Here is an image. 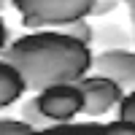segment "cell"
<instances>
[{"mask_svg": "<svg viewBox=\"0 0 135 135\" xmlns=\"http://www.w3.org/2000/svg\"><path fill=\"white\" fill-rule=\"evenodd\" d=\"M0 60L22 76L27 92H41L54 84H76L86 76L92 49L57 30H35L14 38L0 51Z\"/></svg>", "mask_w": 135, "mask_h": 135, "instance_id": "cell-1", "label": "cell"}, {"mask_svg": "<svg viewBox=\"0 0 135 135\" xmlns=\"http://www.w3.org/2000/svg\"><path fill=\"white\" fill-rule=\"evenodd\" d=\"M11 6L19 11L22 27L30 32L60 27L76 19H86L92 0H11Z\"/></svg>", "mask_w": 135, "mask_h": 135, "instance_id": "cell-2", "label": "cell"}, {"mask_svg": "<svg viewBox=\"0 0 135 135\" xmlns=\"http://www.w3.org/2000/svg\"><path fill=\"white\" fill-rule=\"evenodd\" d=\"M38 111L46 116L51 124H62V122H73L84 108V95L76 84H54L35 92Z\"/></svg>", "mask_w": 135, "mask_h": 135, "instance_id": "cell-3", "label": "cell"}, {"mask_svg": "<svg viewBox=\"0 0 135 135\" xmlns=\"http://www.w3.org/2000/svg\"><path fill=\"white\" fill-rule=\"evenodd\" d=\"M89 73L111 78L122 92H132L135 89V49H116V51L92 54Z\"/></svg>", "mask_w": 135, "mask_h": 135, "instance_id": "cell-4", "label": "cell"}, {"mask_svg": "<svg viewBox=\"0 0 135 135\" xmlns=\"http://www.w3.org/2000/svg\"><path fill=\"white\" fill-rule=\"evenodd\" d=\"M76 86L81 89L84 95V108L81 114L89 116V119H97L108 114L111 108H116V103L122 100V89L111 81V78H103V76H95V73H86L76 81Z\"/></svg>", "mask_w": 135, "mask_h": 135, "instance_id": "cell-5", "label": "cell"}, {"mask_svg": "<svg viewBox=\"0 0 135 135\" xmlns=\"http://www.w3.org/2000/svg\"><path fill=\"white\" fill-rule=\"evenodd\" d=\"M92 43L100 51H116V49H130L132 38H130V32L122 25H116V22H103V25L92 27Z\"/></svg>", "mask_w": 135, "mask_h": 135, "instance_id": "cell-6", "label": "cell"}, {"mask_svg": "<svg viewBox=\"0 0 135 135\" xmlns=\"http://www.w3.org/2000/svg\"><path fill=\"white\" fill-rule=\"evenodd\" d=\"M25 81H22V76L11 68L6 60H0V111L14 105L16 100H22L25 95Z\"/></svg>", "mask_w": 135, "mask_h": 135, "instance_id": "cell-7", "label": "cell"}, {"mask_svg": "<svg viewBox=\"0 0 135 135\" xmlns=\"http://www.w3.org/2000/svg\"><path fill=\"white\" fill-rule=\"evenodd\" d=\"M30 135H105V130L97 122H62L43 130H32Z\"/></svg>", "mask_w": 135, "mask_h": 135, "instance_id": "cell-8", "label": "cell"}, {"mask_svg": "<svg viewBox=\"0 0 135 135\" xmlns=\"http://www.w3.org/2000/svg\"><path fill=\"white\" fill-rule=\"evenodd\" d=\"M19 119L25 122L30 130H43V127H51V122H49V119L38 111L35 95H32V97H27V100H22V105H19Z\"/></svg>", "mask_w": 135, "mask_h": 135, "instance_id": "cell-9", "label": "cell"}, {"mask_svg": "<svg viewBox=\"0 0 135 135\" xmlns=\"http://www.w3.org/2000/svg\"><path fill=\"white\" fill-rule=\"evenodd\" d=\"M54 30L62 32V35H68V38H73V41H78V43H84V46H92V25H89L86 19L68 22V25H60Z\"/></svg>", "mask_w": 135, "mask_h": 135, "instance_id": "cell-10", "label": "cell"}, {"mask_svg": "<svg viewBox=\"0 0 135 135\" xmlns=\"http://www.w3.org/2000/svg\"><path fill=\"white\" fill-rule=\"evenodd\" d=\"M32 130L19 116H0V135H30Z\"/></svg>", "mask_w": 135, "mask_h": 135, "instance_id": "cell-11", "label": "cell"}, {"mask_svg": "<svg viewBox=\"0 0 135 135\" xmlns=\"http://www.w3.org/2000/svg\"><path fill=\"white\" fill-rule=\"evenodd\" d=\"M103 130H105V135H135V122L116 116L114 122H105Z\"/></svg>", "mask_w": 135, "mask_h": 135, "instance_id": "cell-12", "label": "cell"}, {"mask_svg": "<svg viewBox=\"0 0 135 135\" xmlns=\"http://www.w3.org/2000/svg\"><path fill=\"white\" fill-rule=\"evenodd\" d=\"M116 114H119V119H130V122H135V89L122 95V100L116 103Z\"/></svg>", "mask_w": 135, "mask_h": 135, "instance_id": "cell-13", "label": "cell"}, {"mask_svg": "<svg viewBox=\"0 0 135 135\" xmlns=\"http://www.w3.org/2000/svg\"><path fill=\"white\" fill-rule=\"evenodd\" d=\"M122 0H92V8H89V16H105V14H114L119 8Z\"/></svg>", "mask_w": 135, "mask_h": 135, "instance_id": "cell-14", "label": "cell"}, {"mask_svg": "<svg viewBox=\"0 0 135 135\" xmlns=\"http://www.w3.org/2000/svg\"><path fill=\"white\" fill-rule=\"evenodd\" d=\"M6 46H8V25H6V19L0 16V51Z\"/></svg>", "mask_w": 135, "mask_h": 135, "instance_id": "cell-15", "label": "cell"}, {"mask_svg": "<svg viewBox=\"0 0 135 135\" xmlns=\"http://www.w3.org/2000/svg\"><path fill=\"white\" fill-rule=\"evenodd\" d=\"M127 16H130V27H132L130 38H132V46H135V3H127Z\"/></svg>", "mask_w": 135, "mask_h": 135, "instance_id": "cell-16", "label": "cell"}, {"mask_svg": "<svg viewBox=\"0 0 135 135\" xmlns=\"http://www.w3.org/2000/svg\"><path fill=\"white\" fill-rule=\"evenodd\" d=\"M6 3H8V0H0V8H3V6H6Z\"/></svg>", "mask_w": 135, "mask_h": 135, "instance_id": "cell-17", "label": "cell"}, {"mask_svg": "<svg viewBox=\"0 0 135 135\" xmlns=\"http://www.w3.org/2000/svg\"><path fill=\"white\" fill-rule=\"evenodd\" d=\"M124 3H135V0H124Z\"/></svg>", "mask_w": 135, "mask_h": 135, "instance_id": "cell-18", "label": "cell"}]
</instances>
